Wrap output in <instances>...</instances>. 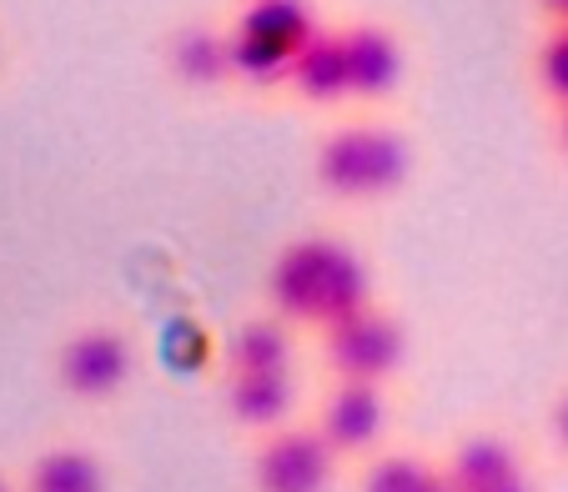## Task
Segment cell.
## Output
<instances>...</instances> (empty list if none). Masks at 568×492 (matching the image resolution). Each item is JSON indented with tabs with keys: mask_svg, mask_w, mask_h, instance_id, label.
Here are the masks:
<instances>
[{
	"mask_svg": "<svg viewBox=\"0 0 568 492\" xmlns=\"http://www.w3.org/2000/svg\"><path fill=\"white\" fill-rule=\"evenodd\" d=\"M287 86L297 91L307 106H337L347 101V55H343V31L322 25L297 55H292Z\"/></svg>",
	"mask_w": 568,
	"mask_h": 492,
	"instance_id": "cell-11",
	"label": "cell"
},
{
	"mask_svg": "<svg viewBox=\"0 0 568 492\" xmlns=\"http://www.w3.org/2000/svg\"><path fill=\"white\" fill-rule=\"evenodd\" d=\"M548 428H554V442L568 452V392L554 402V418H548Z\"/></svg>",
	"mask_w": 568,
	"mask_h": 492,
	"instance_id": "cell-17",
	"label": "cell"
},
{
	"mask_svg": "<svg viewBox=\"0 0 568 492\" xmlns=\"http://www.w3.org/2000/svg\"><path fill=\"white\" fill-rule=\"evenodd\" d=\"M317 432L337 458H373L387 432V397L377 382H333L317 412Z\"/></svg>",
	"mask_w": 568,
	"mask_h": 492,
	"instance_id": "cell-7",
	"label": "cell"
},
{
	"mask_svg": "<svg viewBox=\"0 0 568 492\" xmlns=\"http://www.w3.org/2000/svg\"><path fill=\"white\" fill-rule=\"evenodd\" d=\"M0 492H11V482H6V478H0Z\"/></svg>",
	"mask_w": 568,
	"mask_h": 492,
	"instance_id": "cell-20",
	"label": "cell"
},
{
	"mask_svg": "<svg viewBox=\"0 0 568 492\" xmlns=\"http://www.w3.org/2000/svg\"><path fill=\"white\" fill-rule=\"evenodd\" d=\"M403 352H408V337H403V321L383 307H363L353 317L333 321L322 332V357L333 367L337 382H377L403 367Z\"/></svg>",
	"mask_w": 568,
	"mask_h": 492,
	"instance_id": "cell-4",
	"label": "cell"
},
{
	"mask_svg": "<svg viewBox=\"0 0 568 492\" xmlns=\"http://www.w3.org/2000/svg\"><path fill=\"white\" fill-rule=\"evenodd\" d=\"M26 492H106V468L91 448L81 442H61L45 448L26 472Z\"/></svg>",
	"mask_w": 568,
	"mask_h": 492,
	"instance_id": "cell-14",
	"label": "cell"
},
{
	"mask_svg": "<svg viewBox=\"0 0 568 492\" xmlns=\"http://www.w3.org/2000/svg\"><path fill=\"white\" fill-rule=\"evenodd\" d=\"M337 472V452L317 432V422H287L262 432L252 452V488L257 492H327Z\"/></svg>",
	"mask_w": 568,
	"mask_h": 492,
	"instance_id": "cell-5",
	"label": "cell"
},
{
	"mask_svg": "<svg viewBox=\"0 0 568 492\" xmlns=\"http://www.w3.org/2000/svg\"><path fill=\"white\" fill-rule=\"evenodd\" d=\"M297 387L292 372H226V412L252 432L287 428Z\"/></svg>",
	"mask_w": 568,
	"mask_h": 492,
	"instance_id": "cell-10",
	"label": "cell"
},
{
	"mask_svg": "<svg viewBox=\"0 0 568 492\" xmlns=\"http://www.w3.org/2000/svg\"><path fill=\"white\" fill-rule=\"evenodd\" d=\"M322 31L312 0H242L226 45L232 75L247 86H287L292 55Z\"/></svg>",
	"mask_w": 568,
	"mask_h": 492,
	"instance_id": "cell-2",
	"label": "cell"
},
{
	"mask_svg": "<svg viewBox=\"0 0 568 492\" xmlns=\"http://www.w3.org/2000/svg\"><path fill=\"white\" fill-rule=\"evenodd\" d=\"M267 301H272V317L327 332L333 321L373 307V277H367L363 257L347 242H337V236H302V242L282 246L277 262H272Z\"/></svg>",
	"mask_w": 568,
	"mask_h": 492,
	"instance_id": "cell-1",
	"label": "cell"
},
{
	"mask_svg": "<svg viewBox=\"0 0 568 492\" xmlns=\"http://www.w3.org/2000/svg\"><path fill=\"white\" fill-rule=\"evenodd\" d=\"M538 6L548 11V21L554 25H568V0H538Z\"/></svg>",
	"mask_w": 568,
	"mask_h": 492,
	"instance_id": "cell-18",
	"label": "cell"
},
{
	"mask_svg": "<svg viewBox=\"0 0 568 492\" xmlns=\"http://www.w3.org/2000/svg\"><path fill=\"white\" fill-rule=\"evenodd\" d=\"M226 372H287L292 367V321L247 317L226 332Z\"/></svg>",
	"mask_w": 568,
	"mask_h": 492,
	"instance_id": "cell-13",
	"label": "cell"
},
{
	"mask_svg": "<svg viewBox=\"0 0 568 492\" xmlns=\"http://www.w3.org/2000/svg\"><path fill=\"white\" fill-rule=\"evenodd\" d=\"M343 55H347V96L353 101H383L403 81V45L377 21L343 25Z\"/></svg>",
	"mask_w": 568,
	"mask_h": 492,
	"instance_id": "cell-9",
	"label": "cell"
},
{
	"mask_svg": "<svg viewBox=\"0 0 568 492\" xmlns=\"http://www.w3.org/2000/svg\"><path fill=\"white\" fill-rule=\"evenodd\" d=\"M136 352H131V337L121 327H81V332L65 337L61 357H55V377L71 397L81 402H101V397H116L126 387Z\"/></svg>",
	"mask_w": 568,
	"mask_h": 492,
	"instance_id": "cell-6",
	"label": "cell"
},
{
	"mask_svg": "<svg viewBox=\"0 0 568 492\" xmlns=\"http://www.w3.org/2000/svg\"><path fill=\"white\" fill-rule=\"evenodd\" d=\"M363 492H458L448 468L423 452H373L363 468Z\"/></svg>",
	"mask_w": 568,
	"mask_h": 492,
	"instance_id": "cell-15",
	"label": "cell"
},
{
	"mask_svg": "<svg viewBox=\"0 0 568 492\" xmlns=\"http://www.w3.org/2000/svg\"><path fill=\"white\" fill-rule=\"evenodd\" d=\"M443 468L458 492H534V478H528L518 448L498 432H468Z\"/></svg>",
	"mask_w": 568,
	"mask_h": 492,
	"instance_id": "cell-8",
	"label": "cell"
},
{
	"mask_svg": "<svg viewBox=\"0 0 568 492\" xmlns=\"http://www.w3.org/2000/svg\"><path fill=\"white\" fill-rule=\"evenodd\" d=\"M166 61H172V75L182 86H222L232 81V45H226V31L216 25H182V31L166 41Z\"/></svg>",
	"mask_w": 568,
	"mask_h": 492,
	"instance_id": "cell-12",
	"label": "cell"
},
{
	"mask_svg": "<svg viewBox=\"0 0 568 492\" xmlns=\"http://www.w3.org/2000/svg\"><path fill=\"white\" fill-rule=\"evenodd\" d=\"M408 166H413L408 141L393 126H377V121L337 126L317 146V182L337 202H377V196L397 192L408 182Z\"/></svg>",
	"mask_w": 568,
	"mask_h": 492,
	"instance_id": "cell-3",
	"label": "cell"
},
{
	"mask_svg": "<svg viewBox=\"0 0 568 492\" xmlns=\"http://www.w3.org/2000/svg\"><path fill=\"white\" fill-rule=\"evenodd\" d=\"M538 86L558 111H568V25H548L538 41Z\"/></svg>",
	"mask_w": 568,
	"mask_h": 492,
	"instance_id": "cell-16",
	"label": "cell"
},
{
	"mask_svg": "<svg viewBox=\"0 0 568 492\" xmlns=\"http://www.w3.org/2000/svg\"><path fill=\"white\" fill-rule=\"evenodd\" d=\"M558 151L568 156V111H558Z\"/></svg>",
	"mask_w": 568,
	"mask_h": 492,
	"instance_id": "cell-19",
	"label": "cell"
}]
</instances>
